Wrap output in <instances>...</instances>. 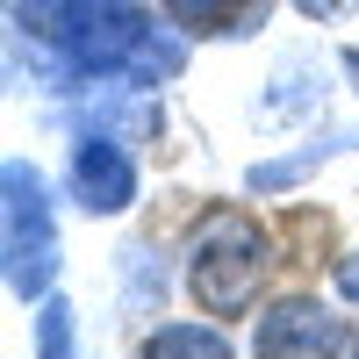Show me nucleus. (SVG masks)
<instances>
[{
    "label": "nucleus",
    "instance_id": "2",
    "mask_svg": "<svg viewBox=\"0 0 359 359\" xmlns=\"http://www.w3.org/2000/svg\"><path fill=\"white\" fill-rule=\"evenodd\" d=\"M0 259H8V294L15 302H43L57 294V208H50V180L29 165V158H8L0 165Z\"/></svg>",
    "mask_w": 359,
    "mask_h": 359
},
{
    "label": "nucleus",
    "instance_id": "8",
    "mask_svg": "<svg viewBox=\"0 0 359 359\" xmlns=\"http://www.w3.org/2000/svg\"><path fill=\"white\" fill-rule=\"evenodd\" d=\"M29 352H36V359H72V352H79V309L65 302V294H43V302H36Z\"/></svg>",
    "mask_w": 359,
    "mask_h": 359
},
{
    "label": "nucleus",
    "instance_id": "12",
    "mask_svg": "<svg viewBox=\"0 0 359 359\" xmlns=\"http://www.w3.org/2000/svg\"><path fill=\"white\" fill-rule=\"evenodd\" d=\"M338 72L352 79V94H359V43H345V50H338Z\"/></svg>",
    "mask_w": 359,
    "mask_h": 359
},
{
    "label": "nucleus",
    "instance_id": "4",
    "mask_svg": "<svg viewBox=\"0 0 359 359\" xmlns=\"http://www.w3.org/2000/svg\"><path fill=\"white\" fill-rule=\"evenodd\" d=\"M137 151L123 137H101V130H86L72 137V151H65V194L79 216H123V208L137 201Z\"/></svg>",
    "mask_w": 359,
    "mask_h": 359
},
{
    "label": "nucleus",
    "instance_id": "7",
    "mask_svg": "<svg viewBox=\"0 0 359 359\" xmlns=\"http://www.w3.org/2000/svg\"><path fill=\"white\" fill-rule=\"evenodd\" d=\"M137 352L144 359H230V331L223 323H151Z\"/></svg>",
    "mask_w": 359,
    "mask_h": 359
},
{
    "label": "nucleus",
    "instance_id": "3",
    "mask_svg": "<svg viewBox=\"0 0 359 359\" xmlns=\"http://www.w3.org/2000/svg\"><path fill=\"white\" fill-rule=\"evenodd\" d=\"M252 352L259 359H316V352L345 359V352H359V316L316 302V294H287L252 323Z\"/></svg>",
    "mask_w": 359,
    "mask_h": 359
},
{
    "label": "nucleus",
    "instance_id": "1",
    "mask_svg": "<svg viewBox=\"0 0 359 359\" xmlns=\"http://www.w3.org/2000/svg\"><path fill=\"white\" fill-rule=\"evenodd\" d=\"M266 230L245 216V208H208L194 245H187V266H180V287L194 294L201 316H245L259 302V280H266Z\"/></svg>",
    "mask_w": 359,
    "mask_h": 359
},
{
    "label": "nucleus",
    "instance_id": "5",
    "mask_svg": "<svg viewBox=\"0 0 359 359\" xmlns=\"http://www.w3.org/2000/svg\"><path fill=\"white\" fill-rule=\"evenodd\" d=\"M338 151H359V123H331V130H316L309 144H294V151H280V158H259V165L245 172V194L273 201V194H287V187H302L316 165H331Z\"/></svg>",
    "mask_w": 359,
    "mask_h": 359
},
{
    "label": "nucleus",
    "instance_id": "9",
    "mask_svg": "<svg viewBox=\"0 0 359 359\" xmlns=\"http://www.w3.org/2000/svg\"><path fill=\"white\" fill-rule=\"evenodd\" d=\"M158 302H165L158 252H151V245H130V252H123V309H144V316H151Z\"/></svg>",
    "mask_w": 359,
    "mask_h": 359
},
{
    "label": "nucleus",
    "instance_id": "6",
    "mask_svg": "<svg viewBox=\"0 0 359 359\" xmlns=\"http://www.w3.org/2000/svg\"><path fill=\"white\" fill-rule=\"evenodd\" d=\"M158 15H172L187 36H252L266 29L273 0H158Z\"/></svg>",
    "mask_w": 359,
    "mask_h": 359
},
{
    "label": "nucleus",
    "instance_id": "10",
    "mask_svg": "<svg viewBox=\"0 0 359 359\" xmlns=\"http://www.w3.org/2000/svg\"><path fill=\"white\" fill-rule=\"evenodd\" d=\"M331 287H338V302L359 309V252H338V259H331Z\"/></svg>",
    "mask_w": 359,
    "mask_h": 359
},
{
    "label": "nucleus",
    "instance_id": "11",
    "mask_svg": "<svg viewBox=\"0 0 359 359\" xmlns=\"http://www.w3.org/2000/svg\"><path fill=\"white\" fill-rule=\"evenodd\" d=\"M294 8H302L309 22H345V15L359 8V0H294Z\"/></svg>",
    "mask_w": 359,
    "mask_h": 359
}]
</instances>
